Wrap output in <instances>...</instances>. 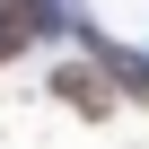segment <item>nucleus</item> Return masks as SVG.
Returning a JSON list of instances; mask_svg holds the SVG:
<instances>
[{
    "label": "nucleus",
    "instance_id": "obj_1",
    "mask_svg": "<svg viewBox=\"0 0 149 149\" xmlns=\"http://www.w3.org/2000/svg\"><path fill=\"white\" fill-rule=\"evenodd\" d=\"M53 18H44V0H0V61H18L26 53V35H44Z\"/></svg>",
    "mask_w": 149,
    "mask_h": 149
},
{
    "label": "nucleus",
    "instance_id": "obj_2",
    "mask_svg": "<svg viewBox=\"0 0 149 149\" xmlns=\"http://www.w3.org/2000/svg\"><path fill=\"white\" fill-rule=\"evenodd\" d=\"M70 105H79V114H105V88H97V70H61V79H53Z\"/></svg>",
    "mask_w": 149,
    "mask_h": 149
}]
</instances>
